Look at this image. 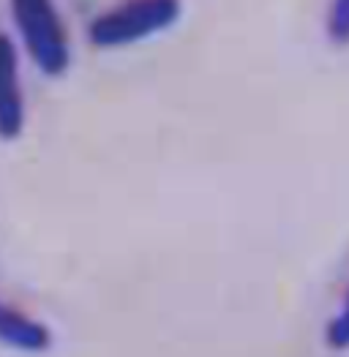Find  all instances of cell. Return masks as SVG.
<instances>
[{
  "instance_id": "1",
  "label": "cell",
  "mask_w": 349,
  "mask_h": 357,
  "mask_svg": "<svg viewBox=\"0 0 349 357\" xmlns=\"http://www.w3.org/2000/svg\"><path fill=\"white\" fill-rule=\"evenodd\" d=\"M11 22L30 63L58 79L71 66V41L55 0H8Z\"/></svg>"
},
{
  "instance_id": "2",
  "label": "cell",
  "mask_w": 349,
  "mask_h": 357,
  "mask_svg": "<svg viewBox=\"0 0 349 357\" xmlns=\"http://www.w3.org/2000/svg\"><path fill=\"white\" fill-rule=\"evenodd\" d=\"M177 17L180 0H123L87 25V38L98 50H117L167 30Z\"/></svg>"
},
{
  "instance_id": "3",
  "label": "cell",
  "mask_w": 349,
  "mask_h": 357,
  "mask_svg": "<svg viewBox=\"0 0 349 357\" xmlns=\"http://www.w3.org/2000/svg\"><path fill=\"white\" fill-rule=\"evenodd\" d=\"M25 88L20 74V50L8 33L0 30V139L14 142L25 131Z\"/></svg>"
},
{
  "instance_id": "4",
  "label": "cell",
  "mask_w": 349,
  "mask_h": 357,
  "mask_svg": "<svg viewBox=\"0 0 349 357\" xmlns=\"http://www.w3.org/2000/svg\"><path fill=\"white\" fill-rule=\"evenodd\" d=\"M0 347L22 355H44L52 349V330L47 322L0 298Z\"/></svg>"
},
{
  "instance_id": "5",
  "label": "cell",
  "mask_w": 349,
  "mask_h": 357,
  "mask_svg": "<svg viewBox=\"0 0 349 357\" xmlns=\"http://www.w3.org/2000/svg\"><path fill=\"white\" fill-rule=\"evenodd\" d=\"M325 344L333 352H347L349 349V289L341 300V305L336 308V314L325 325Z\"/></svg>"
},
{
  "instance_id": "6",
  "label": "cell",
  "mask_w": 349,
  "mask_h": 357,
  "mask_svg": "<svg viewBox=\"0 0 349 357\" xmlns=\"http://www.w3.org/2000/svg\"><path fill=\"white\" fill-rule=\"evenodd\" d=\"M327 36L336 44H349V0H333L327 17Z\"/></svg>"
}]
</instances>
